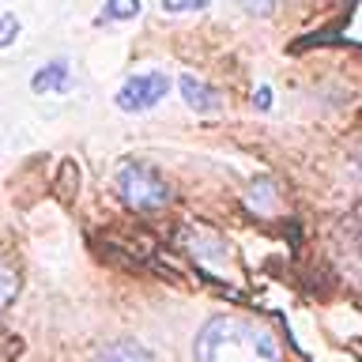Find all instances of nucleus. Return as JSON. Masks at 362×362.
Here are the masks:
<instances>
[{
	"instance_id": "obj_1",
	"label": "nucleus",
	"mask_w": 362,
	"mask_h": 362,
	"mask_svg": "<svg viewBox=\"0 0 362 362\" xmlns=\"http://www.w3.org/2000/svg\"><path fill=\"white\" fill-rule=\"evenodd\" d=\"M192 355H197V362H279V344L268 328L219 313L204 321Z\"/></svg>"
},
{
	"instance_id": "obj_2",
	"label": "nucleus",
	"mask_w": 362,
	"mask_h": 362,
	"mask_svg": "<svg viewBox=\"0 0 362 362\" xmlns=\"http://www.w3.org/2000/svg\"><path fill=\"white\" fill-rule=\"evenodd\" d=\"M113 185H117V197L129 204L132 211H158L170 200L166 181L158 177V170L136 163V158H124L113 174Z\"/></svg>"
},
{
	"instance_id": "obj_3",
	"label": "nucleus",
	"mask_w": 362,
	"mask_h": 362,
	"mask_svg": "<svg viewBox=\"0 0 362 362\" xmlns=\"http://www.w3.org/2000/svg\"><path fill=\"white\" fill-rule=\"evenodd\" d=\"M166 95H170V79H166L163 72H140V76L124 79L121 90L113 95V102H117V110L140 113V110L158 106Z\"/></svg>"
},
{
	"instance_id": "obj_4",
	"label": "nucleus",
	"mask_w": 362,
	"mask_h": 362,
	"mask_svg": "<svg viewBox=\"0 0 362 362\" xmlns=\"http://www.w3.org/2000/svg\"><path fill=\"white\" fill-rule=\"evenodd\" d=\"M95 362H155L151 351L144 344H136V339H110V344H102L95 351Z\"/></svg>"
},
{
	"instance_id": "obj_5",
	"label": "nucleus",
	"mask_w": 362,
	"mask_h": 362,
	"mask_svg": "<svg viewBox=\"0 0 362 362\" xmlns=\"http://www.w3.org/2000/svg\"><path fill=\"white\" fill-rule=\"evenodd\" d=\"M177 90H181V98L189 102V110H197V113H215L219 110V98L211 95V87L208 83H200L197 76H181L177 79Z\"/></svg>"
},
{
	"instance_id": "obj_6",
	"label": "nucleus",
	"mask_w": 362,
	"mask_h": 362,
	"mask_svg": "<svg viewBox=\"0 0 362 362\" xmlns=\"http://www.w3.org/2000/svg\"><path fill=\"white\" fill-rule=\"evenodd\" d=\"M64 83H68V61H64V57L42 64L38 72H34V79H30V87L38 90V95H53V90H61Z\"/></svg>"
},
{
	"instance_id": "obj_7",
	"label": "nucleus",
	"mask_w": 362,
	"mask_h": 362,
	"mask_svg": "<svg viewBox=\"0 0 362 362\" xmlns=\"http://www.w3.org/2000/svg\"><path fill=\"white\" fill-rule=\"evenodd\" d=\"M140 16V0H106V8H102V23L110 19H136Z\"/></svg>"
},
{
	"instance_id": "obj_8",
	"label": "nucleus",
	"mask_w": 362,
	"mask_h": 362,
	"mask_svg": "<svg viewBox=\"0 0 362 362\" xmlns=\"http://www.w3.org/2000/svg\"><path fill=\"white\" fill-rule=\"evenodd\" d=\"M16 294H19V276H16L8 264H0V310H4V305L16 298Z\"/></svg>"
},
{
	"instance_id": "obj_9",
	"label": "nucleus",
	"mask_w": 362,
	"mask_h": 362,
	"mask_svg": "<svg viewBox=\"0 0 362 362\" xmlns=\"http://www.w3.org/2000/svg\"><path fill=\"white\" fill-rule=\"evenodd\" d=\"M16 38H19V19L4 11V16H0V49H4V45H11Z\"/></svg>"
},
{
	"instance_id": "obj_10",
	"label": "nucleus",
	"mask_w": 362,
	"mask_h": 362,
	"mask_svg": "<svg viewBox=\"0 0 362 362\" xmlns=\"http://www.w3.org/2000/svg\"><path fill=\"white\" fill-rule=\"evenodd\" d=\"M211 0H163L166 11H204Z\"/></svg>"
},
{
	"instance_id": "obj_11",
	"label": "nucleus",
	"mask_w": 362,
	"mask_h": 362,
	"mask_svg": "<svg viewBox=\"0 0 362 362\" xmlns=\"http://www.w3.org/2000/svg\"><path fill=\"white\" fill-rule=\"evenodd\" d=\"M245 11H253V16H272L276 11V0H238Z\"/></svg>"
},
{
	"instance_id": "obj_12",
	"label": "nucleus",
	"mask_w": 362,
	"mask_h": 362,
	"mask_svg": "<svg viewBox=\"0 0 362 362\" xmlns=\"http://www.w3.org/2000/svg\"><path fill=\"white\" fill-rule=\"evenodd\" d=\"M272 102H276V95H272V87H257V95H253V106H257V110H268Z\"/></svg>"
},
{
	"instance_id": "obj_13",
	"label": "nucleus",
	"mask_w": 362,
	"mask_h": 362,
	"mask_svg": "<svg viewBox=\"0 0 362 362\" xmlns=\"http://www.w3.org/2000/svg\"><path fill=\"white\" fill-rule=\"evenodd\" d=\"M355 170H358V174H362V151H358V158H355Z\"/></svg>"
},
{
	"instance_id": "obj_14",
	"label": "nucleus",
	"mask_w": 362,
	"mask_h": 362,
	"mask_svg": "<svg viewBox=\"0 0 362 362\" xmlns=\"http://www.w3.org/2000/svg\"><path fill=\"white\" fill-rule=\"evenodd\" d=\"M358 253H362V230H358Z\"/></svg>"
}]
</instances>
